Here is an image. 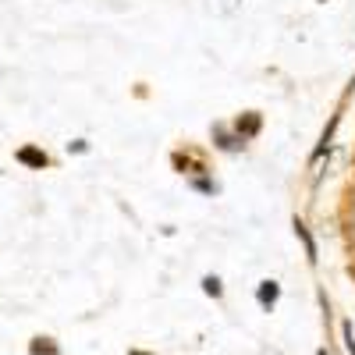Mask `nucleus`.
<instances>
[{
    "label": "nucleus",
    "mask_w": 355,
    "mask_h": 355,
    "mask_svg": "<svg viewBox=\"0 0 355 355\" xmlns=\"http://www.w3.org/2000/svg\"><path fill=\"white\" fill-rule=\"evenodd\" d=\"M18 160L28 164V167H46V153L33 150V146H25V150H18Z\"/></svg>",
    "instance_id": "f257e3e1"
},
{
    "label": "nucleus",
    "mask_w": 355,
    "mask_h": 355,
    "mask_svg": "<svg viewBox=\"0 0 355 355\" xmlns=\"http://www.w3.org/2000/svg\"><path fill=\"white\" fill-rule=\"evenodd\" d=\"M295 234L302 239V245H306V256L316 263V242H313V234H309V227H306L302 220H295Z\"/></svg>",
    "instance_id": "f03ea898"
},
{
    "label": "nucleus",
    "mask_w": 355,
    "mask_h": 355,
    "mask_svg": "<svg viewBox=\"0 0 355 355\" xmlns=\"http://www.w3.org/2000/svg\"><path fill=\"white\" fill-rule=\"evenodd\" d=\"M256 132H259V117H256V114L239 117V139H249V135H256Z\"/></svg>",
    "instance_id": "7ed1b4c3"
},
{
    "label": "nucleus",
    "mask_w": 355,
    "mask_h": 355,
    "mask_svg": "<svg viewBox=\"0 0 355 355\" xmlns=\"http://www.w3.org/2000/svg\"><path fill=\"white\" fill-rule=\"evenodd\" d=\"M277 295H281V288H277L274 281H263V288H259V302H263V306H274Z\"/></svg>",
    "instance_id": "20e7f679"
},
{
    "label": "nucleus",
    "mask_w": 355,
    "mask_h": 355,
    "mask_svg": "<svg viewBox=\"0 0 355 355\" xmlns=\"http://www.w3.org/2000/svg\"><path fill=\"white\" fill-rule=\"evenodd\" d=\"M33 355H57V348H53V345H43V338H40V341L33 345Z\"/></svg>",
    "instance_id": "39448f33"
},
{
    "label": "nucleus",
    "mask_w": 355,
    "mask_h": 355,
    "mask_svg": "<svg viewBox=\"0 0 355 355\" xmlns=\"http://www.w3.org/2000/svg\"><path fill=\"white\" fill-rule=\"evenodd\" d=\"M202 288H206V295H220V281H217V277H206Z\"/></svg>",
    "instance_id": "423d86ee"
},
{
    "label": "nucleus",
    "mask_w": 355,
    "mask_h": 355,
    "mask_svg": "<svg viewBox=\"0 0 355 355\" xmlns=\"http://www.w3.org/2000/svg\"><path fill=\"white\" fill-rule=\"evenodd\" d=\"M341 334H345V345H348V352L355 355V338H352V323H345V327H341Z\"/></svg>",
    "instance_id": "0eeeda50"
},
{
    "label": "nucleus",
    "mask_w": 355,
    "mask_h": 355,
    "mask_svg": "<svg viewBox=\"0 0 355 355\" xmlns=\"http://www.w3.org/2000/svg\"><path fill=\"white\" fill-rule=\"evenodd\" d=\"M352 224H355V220H352Z\"/></svg>",
    "instance_id": "6e6552de"
}]
</instances>
